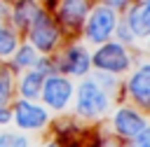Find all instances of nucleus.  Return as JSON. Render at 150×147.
Wrapping results in <instances>:
<instances>
[{
	"label": "nucleus",
	"instance_id": "nucleus-18",
	"mask_svg": "<svg viewBox=\"0 0 150 147\" xmlns=\"http://www.w3.org/2000/svg\"><path fill=\"white\" fill-rule=\"evenodd\" d=\"M0 147H30V138L28 133H21V131H2Z\"/></svg>",
	"mask_w": 150,
	"mask_h": 147
},
{
	"label": "nucleus",
	"instance_id": "nucleus-15",
	"mask_svg": "<svg viewBox=\"0 0 150 147\" xmlns=\"http://www.w3.org/2000/svg\"><path fill=\"white\" fill-rule=\"evenodd\" d=\"M89 77L110 96L112 103H124V98H122V82H124V77L110 75V72H103V70H91Z\"/></svg>",
	"mask_w": 150,
	"mask_h": 147
},
{
	"label": "nucleus",
	"instance_id": "nucleus-17",
	"mask_svg": "<svg viewBox=\"0 0 150 147\" xmlns=\"http://www.w3.org/2000/svg\"><path fill=\"white\" fill-rule=\"evenodd\" d=\"M14 98H16V72L7 63H0V105H12Z\"/></svg>",
	"mask_w": 150,
	"mask_h": 147
},
{
	"label": "nucleus",
	"instance_id": "nucleus-4",
	"mask_svg": "<svg viewBox=\"0 0 150 147\" xmlns=\"http://www.w3.org/2000/svg\"><path fill=\"white\" fill-rule=\"evenodd\" d=\"M117 23H120L117 12H112L110 7L101 5V2H94V7L89 9V14L80 28V37L87 47H98V44L112 40Z\"/></svg>",
	"mask_w": 150,
	"mask_h": 147
},
{
	"label": "nucleus",
	"instance_id": "nucleus-1",
	"mask_svg": "<svg viewBox=\"0 0 150 147\" xmlns=\"http://www.w3.org/2000/svg\"><path fill=\"white\" fill-rule=\"evenodd\" d=\"M112 110V100L110 96L91 79V77H82L75 84V93H73V117L80 121H91L98 124L103 119H108Z\"/></svg>",
	"mask_w": 150,
	"mask_h": 147
},
{
	"label": "nucleus",
	"instance_id": "nucleus-10",
	"mask_svg": "<svg viewBox=\"0 0 150 147\" xmlns=\"http://www.w3.org/2000/svg\"><path fill=\"white\" fill-rule=\"evenodd\" d=\"M96 0H59L56 7L52 9V16L56 19V23L61 26V30L68 35H80V28L89 14V9L94 7Z\"/></svg>",
	"mask_w": 150,
	"mask_h": 147
},
{
	"label": "nucleus",
	"instance_id": "nucleus-7",
	"mask_svg": "<svg viewBox=\"0 0 150 147\" xmlns=\"http://www.w3.org/2000/svg\"><path fill=\"white\" fill-rule=\"evenodd\" d=\"M9 107H12V124L21 133H42L52 124V112L40 100L14 98Z\"/></svg>",
	"mask_w": 150,
	"mask_h": 147
},
{
	"label": "nucleus",
	"instance_id": "nucleus-24",
	"mask_svg": "<svg viewBox=\"0 0 150 147\" xmlns=\"http://www.w3.org/2000/svg\"><path fill=\"white\" fill-rule=\"evenodd\" d=\"M45 147H66V145H63L59 138H52V140H47V142H45Z\"/></svg>",
	"mask_w": 150,
	"mask_h": 147
},
{
	"label": "nucleus",
	"instance_id": "nucleus-16",
	"mask_svg": "<svg viewBox=\"0 0 150 147\" xmlns=\"http://www.w3.org/2000/svg\"><path fill=\"white\" fill-rule=\"evenodd\" d=\"M21 40V33H16L9 26V21H0V63H7V58L14 54Z\"/></svg>",
	"mask_w": 150,
	"mask_h": 147
},
{
	"label": "nucleus",
	"instance_id": "nucleus-11",
	"mask_svg": "<svg viewBox=\"0 0 150 147\" xmlns=\"http://www.w3.org/2000/svg\"><path fill=\"white\" fill-rule=\"evenodd\" d=\"M122 21L127 23V28L134 33L138 42H145L150 35V0H134L124 9Z\"/></svg>",
	"mask_w": 150,
	"mask_h": 147
},
{
	"label": "nucleus",
	"instance_id": "nucleus-3",
	"mask_svg": "<svg viewBox=\"0 0 150 147\" xmlns=\"http://www.w3.org/2000/svg\"><path fill=\"white\" fill-rule=\"evenodd\" d=\"M23 40L38 54H54L66 42V33L61 30V26L52 16V12H47L42 7V12L33 19V23L28 26V30L23 33Z\"/></svg>",
	"mask_w": 150,
	"mask_h": 147
},
{
	"label": "nucleus",
	"instance_id": "nucleus-13",
	"mask_svg": "<svg viewBox=\"0 0 150 147\" xmlns=\"http://www.w3.org/2000/svg\"><path fill=\"white\" fill-rule=\"evenodd\" d=\"M42 82H45V77H42L35 68L19 72V75H16V98H23V100H40Z\"/></svg>",
	"mask_w": 150,
	"mask_h": 147
},
{
	"label": "nucleus",
	"instance_id": "nucleus-2",
	"mask_svg": "<svg viewBox=\"0 0 150 147\" xmlns=\"http://www.w3.org/2000/svg\"><path fill=\"white\" fill-rule=\"evenodd\" d=\"M54 61L59 75H66L70 79H82L91 72V49L77 37H68L54 51Z\"/></svg>",
	"mask_w": 150,
	"mask_h": 147
},
{
	"label": "nucleus",
	"instance_id": "nucleus-20",
	"mask_svg": "<svg viewBox=\"0 0 150 147\" xmlns=\"http://www.w3.org/2000/svg\"><path fill=\"white\" fill-rule=\"evenodd\" d=\"M122 147H150V126H148L145 131H141L136 138L122 142Z\"/></svg>",
	"mask_w": 150,
	"mask_h": 147
},
{
	"label": "nucleus",
	"instance_id": "nucleus-22",
	"mask_svg": "<svg viewBox=\"0 0 150 147\" xmlns=\"http://www.w3.org/2000/svg\"><path fill=\"white\" fill-rule=\"evenodd\" d=\"M9 124H12V107L0 105V126H9Z\"/></svg>",
	"mask_w": 150,
	"mask_h": 147
},
{
	"label": "nucleus",
	"instance_id": "nucleus-8",
	"mask_svg": "<svg viewBox=\"0 0 150 147\" xmlns=\"http://www.w3.org/2000/svg\"><path fill=\"white\" fill-rule=\"evenodd\" d=\"M122 98L143 112L150 110V63L145 58L134 63V68L127 72L122 82Z\"/></svg>",
	"mask_w": 150,
	"mask_h": 147
},
{
	"label": "nucleus",
	"instance_id": "nucleus-9",
	"mask_svg": "<svg viewBox=\"0 0 150 147\" xmlns=\"http://www.w3.org/2000/svg\"><path fill=\"white\" fill-rule=\"evenodd\" d=\"M73 93H75V79L66 77V75H49L42 82V91H40V103L49 110V112H66L73 105Z\"/></svg>",
	"mask_w": 150,
	"mask_h": 147
},
{
	"label": "nucleus",
	"instance_id": "nucleus-21",
	"mask_svg": "<svg viewBox=\"0 0 150 147\" xmlns=\"http://www.w3.org/2000/svg\"><path fill=\"white\" fill-rule=\"evenodd\" d=\"M101 5H105V7H110L112 12H117V14H124V9L134 2V0H98Z\"/></svg>",
	"mask_w": 150,
	"mask_h": 147
},
{
	"label": "nucleus",
	"instance_id": "nucleus-14",
	"mask_svg": "<svg viewBox=\"0 0 150 147\" xmlns=\"http://www.w3.org/2000/svg\"><path fill=\"white\" fill-rule=\"evenodd\" d=\"M38 56H40V54H38V51L26 42V40H21V42H19V47L14 49V54L7 58V65L19 75V72H23V70H30V68L35 65Z\"/></svg>",
	"mask_w": 150,
	"mask_h": 147
},
{
	"label": "nucleus",
	"instance_id": "nucleus-19",
	"mask_svg": "<svg viewBox=\"0 0 150 147\" xmlns=\"http://www.w3.org/2000/svg\"><path fill=\"white\" fill-rule=\"evenodd\" d=\"M112 40H117L120 44H124V47H129V49H136V44H138V40H136L134 33L127 28V23L122 21V16H120V23H117V28H115Z\"/></svg>",
	"mask_w": 150,
	"mask_h": 147
},
{
	"label": "nucleus",
	"instance_id": "nucleus-6",
	"mask_svg": "<svg viewBox=\"0 0 150 147\" xmlns=\"http://www.w3.org/2000/svg\"><path fill=\"white\" fill-rule=\"evenodd\" d=\"M108 126H110L112 138H117L120 142H127L148 128V114L143 110L134 107L131 103H120L108 114Z\"/></svg>",
	"mask_w": 150,
	"mask_h": 147
},
{
	"label": "nucleus",
	"instance_id": "nucleus-5",
	"mask_svg": "<svg viewBox=\"0 0 150 147\" xmlns=\"http://www.w3.org/2000/svg\"><path fill=\"white\" fill-rule=\"evenodd\" d=\"M134 63H136L134 49L120 44L117 40H108V42L94 47V51H91V70H103V72L124 77L134 68Z\"/></svg>",
	"mask_w": 150,
	"mask_h": 147
},
{
	"label": "nucleus",
	"instance_id": "nucleus-12",
	"mask_svg": "<svg viewBox=\"0 0 150 147\" xmlns=\"http://www.w3.org/2000/svg\"><path fill=\"white\" fill-rule=\"evenodd\" d=\"M40 12H42V2L40 0H12L9 2V19L7 21L23 37V33L28 30V26L33 23V19Z\"/></svg>",
	"mask_w": 150,
	"mask_h": 147
},
{
	"label": "nucleus",
	"instance_id": "nucleus-23",
	"mask_svg": "<svg viewBox=\"0 0 150 147\" xmlns=\"http://www.w3.org/2000/svg\"><path fill=\"white\" fill-rule=\"evenodd\" d=\"M9 2L12 0H0V21H7L9 19Z\"/></svg>",
	"mask_w": 150,
	"mask_h": 147
}]
</instances>
